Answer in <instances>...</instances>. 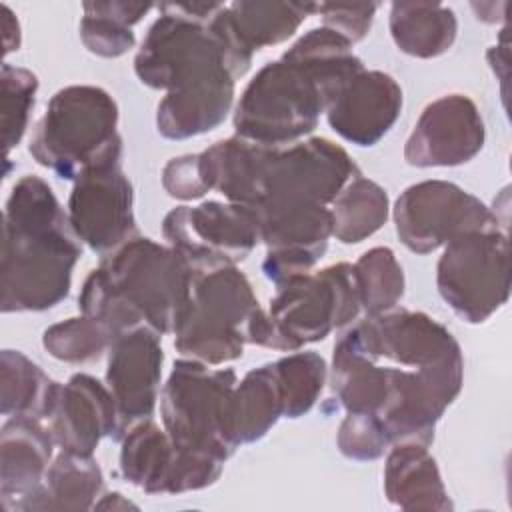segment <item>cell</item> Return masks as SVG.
<instances>
[{
  "mask_svg": "<svg viewBox=\"0 0 512 512\" xmlns=\"http://www.w3.org/2000/svg\"><path fill=\"white\" fill-rule=\"evenodd\" d=\"M464 382L454 334L424 312L390 310L354 322L334 344L332 390L346 412L376 416L392 446H430Z\"/></svg>",
  "mask_w": 512,
  "mask_h": 512,
  "instance_id": "obj_1",
  "label": "cell"
},
{
  "mask_svg": "<svg viewBox=\"0 0 512 512\" xmlns=\"http://www.w3.org/2000/svg\"><path fill=\"white\" fill-rule=\"evenodd\" d=\"M360 310L354 264L338 262L296 276L280 284L270 300L258 346L296 352L350 324Z\"/></svg>",
  "mask_w": 512,
  "mask_h": 512,
  "instance_id": "obj_8",
  "label": "cell"
},
{
  "mask_svg": "<svg viewBox=\"0 0 512 512\" xmlns=\"http://www.w3.org/2000/svg\"><path fill=\"white\" fill-rule=\"evenodd\" d=\"M282 416V392L274 362L250 370L232 388L228 400V434L236 446L264 438Z\"/></svg>",
  "mask_w": 512,
  "mask_h": 512,
  "instance_id": "obj_24",
  "label": "cell"
},
{
  "mask_svg": "<svg viewBox=\"0 0 512 512\" xmlns=\"http://www.w3.org/2000/svg\"><path fill=\"white\" fill-rule=\"evenodd\" d=\"M154 4L144 2H88L82 6L80 38L84 46L102 58H118L136 44L132 26L138 24Z\"/></svg>",
  "mask_w": 512,
  "mask_h": 512,
  "instance_id": "obj_29",
  "label": "cell"
},
{
  "mask_svg": "<svg viewBox=\"0 0 512 512\" xmlns=\"http://www.w3.org/2000/svg\"><path fill=\"white\" fill-rule=\"evenodd\" d=\"M316 12L314 2H232L212 16L210 26L226 46L234 76L246 74L254 50L286 42Z\"/></svg>",
  "mask_w": 512,
  "mask_h": 512,
  "instance_id": "obj_18",
  "label": "cell"
},
{
  "mask_svg": "<svg viewBox=\"0 0 512 512\" xmlns=\"http://www.w3.org/2000/svg\"><path fill=\"white\" fill-rule=\"evenodd\" d=\"M400 242L430 254L454 238L486 228H500L496 214L474 194L454 182L424 180L408 186L392 208Z\"/></svg>",
  "mask_w": 512,
  "mask_h": 512,
  "instance_id": "obj_13",
  "label": "cell"
},
{
  "mask_svg": "<svg viewBox=\"0 0 512 512\" xmlns=\"http://www.w3.org/2000/svg\"><path fill=\"white\" fill-rule=\"evenodd\" d=\"M236 382L232 368L216 370L192 358L174 362L160 392V416L176 448L226 464L238 448L228 434V400Z\"/></svg>",
  "mask_w": 512,
  "mask_h": 512,
  "instance_id": "obj_10",
  "label": "cell"
},
{
  "mask_svg": "<svg viewBox=\"0 0 512 512\" xmlns=\"http://www.w3.org/2000/svg\"><path fill=\"white\" fill-rule=\"evenodd\" d=\"M162 186L172 198L178 200H196L210 192L200 172L198 154L172 158L162 170Z\"/></svg>",
  "mask_w": 512,
  "mask_h": 512,
  "instance_id": "obj_36",
  "label": "cell"
},
{
  "mask_svg": "<svg viewBox=\"0 0 512 512\" xmlns=\"http://www.w3.org/2000/svg\"><path fill=\"white\" fill-rule=\"evenodd\" d=\"M162 236L198 276L248 258L260 244V224L248 206L208 200L172 208L164 216Z\"/></svg>",
  "mask_w": 512,
  "mask_h": 512,
  "instance_id": "obj_12",
  "label": "cell"
},
{
  "mask_svg": "<svg viewBox=\"0 0 512 512\" xmlns=\"http://www.w3.org/2000/svg\"><path fill=\"white\" fill-rule=\"evenodd\" d=\"M196 274L170 246L134 236L102 256L82 284L78 306L112 340L132 328L172 334L184 312Z\"/></svg>",
  "mask_w": 512,
  "mask_h": 512,
  "instance_id": "obj_4",
  "label": "cell"
},
{
  "mask_svg": "<svg viewBox=\"0 0 512 512\" xmlns=\"http://www.w3.org/2000/svg\"><path fill=\"white\" fill-rule=\"evenodd\" d=\"M360 306L366 316L384 314L396 308L404 296V272L388 246H374L366 250L354 264Z\"/></svg>",
  "mask_w": 512,
  "mask_h": 512,
  "instance_id": "obj_30",
  "label": "cell"
},
{
  "mask_svg": "<svg viewBox=\"0 0 512 512\" xmlns=\"http://www.w3.org/2000/svg\"><path fill=\"white\" fill-rule=\"evenodd\" d=\"M272 150V146H262L240 136L214 142L198 154L206 188L218 190L228 202L250 208Z\"/></svg>",
  "mask_w": 512,
  "mask_h": 512,
  "instance_id": "obj_22",
  "label": "cell"
},
{
  "mask_svg": "<svg viewBox=\"0 0 512 512\" xmlns=\"http://www.w3.org/2000/svg\"><path fill=\"white\" fill-rule=\"evenodd\" d=\"M486 128L476 102L466 94H444L420 114L404 146L416 168H448L470 162L484 146Z\"/></svg>",
  "mask_w": 512,
  "mask_h": 512,
  "instance_id": "obj_15",
  "label": "cell"
},
{
  "mask_svg": "<svg viewBox=\"0 0 512 512\" xmlns=\"http://www.w3.org/2000/svg\"><path fill=\"white\" fill-rule=\"evenodd\" d=\"M120 472L148 494H170L178 450L164 428L150 418L136 422L122 436Z\"/></svg>",
  "mask_w": 512,
  "mask_h": 512,
  "instance_id": "obj_25",
  "label": "cell"
},
{
  "mask_svg": "<svg viewBox=\"0 0 512 512\" xmlns=\"http://www.w3.org/2000/svg\"><path fill=\"white\" fill-rule=\"evenodd\" d=\"M436 286L462 320L470 324L488 320L510 296L506 230H474L448 242L436 266Z\"/></svg>",
  "mask_w": 512,
  "mask_h": 512,
  "instance_id": "obj_11",
  "label": "cell"
},
{
  "mask_svg": "<svg viewBox=\"0 0 512 512\" xmlns=\"http://www.w3.org/2000/svg\"><path fill=\"white\" fill-rule=\"evenodd\" d=\"M384 494L402 510H452L434 456L428 446L416 442L390 446L384 464Z\"/></svg>",
  "mask_w": 512,
  "mask_h": 512,
  "instance_id": "obj_21",
  "label": "cell"
},
{
  "mask_svg": "<svg viewBox=\"0 0 512 512\" xmlns=\"http://www.w3.org/2000/svg\"><path fill=\"white\" fill-rule=\"evenodd\" d=\"M338 448L350 460H376L390 450L392 442L376 416L346 412L338 430Z\"/></svg>",
  "mask_w": 512,
  "mask_h": 512,
  "instance_id": "obj_34",
  "label": "cell"
},
{
  "mask_svg": "<svg viewBox=\"0 0 512 512\" xmlns=\"http://www.w3.org/2000/svg\"><path fill=\"white\" fill-rule=\"evenodd\" d=\"M78 240L50 184L36 174L18 178L2 214V312L60 304L82 256Z\"/></svg>",
  "mask_w": 512,
  "mask_h": 512,
  "instance_id": "obj_3",
  "label": "cell"
},
{
  "mask_svg": "<svg viewBox=\"0 0 512 512\" xmlns=\"http://www.w3.org/2000/svg\"><path fill=\"white\" fill-rule=\"evenodd\" d=\"M148 28L134 72L142 84L164 90L156 128L168 140H186L218 128L234 104V70L210 20L222 2H164Z\"/></svg>",
  "mask_w": 512,
  "mask_h": 512,
  "instance_id": "obj_2",
  "label": "cell"
},
{
  "mask_svg": "<svg viewBox=\"0 0 512 512\" xmlns=\"http://www.w3.org/2000/svg\"><path fill=\"white\" fill-rule=\"evenodd\" d=\"M58 382L20 350H2L0 410L8 418L44 420L50 412Z\"/></svg>",
  "mask_w": 512,
  "mask_h": 512,
  "instance_id": "obj_27",
  "label": "cell"
},
{
  "mask_svg": "<svg viewBox=\"0 0 512 512\" xmlns=\"http://www.w3.org/2000/svg\"><path fill=\"white\" fill-rule=\"evenodd\" d=\"M160 338L140 326L118 334L108 348L106 386L118 408L120 440L130 426L154 414L164 362Z\"/></svg>",
  "mask_w": 512,
  "mask_h": 512,
  "instance_id": "obj_16",
  "label": "cell"
},
{
  "mask_svg": "<svg viewBox=\"0 0 512 512\" xmlns=\"http://www.w3.org/2000/svg\"><path fill=\"white\" fill-rule=\"evenodd\" d=\"M378 4L366 2V4H316V12L322 14L324 26L344 36L350 44L360 42L374 20Z\"/></svg>",
  "mask_w": 512,
  "mask_h": 512,
  "instance_id": "obj_35",
  "label": "cell"
},
{
  "mask_svg": "<svg viewBox=\"0 0 512 512\" xmlns=\"http://www.w3.org/2000/svg\"><path fill=\"white\" fill-rule=\"evenodd\" d=\"M390 34L398 50L414 58H436L448 52L458 34V18L440 2H394Z\"/></svg>",
  "mask_w": 512,
  "mask_h": 512,
  "instance_id": "obj_26",
  "label": "cell"
},
{
  "mask_svg": "<svg viewBox=\"0 0 512 512\" xmlns=\"http://www.w3.org/2000/svg\"><path fill=\"white\" fill-rule=\"evenodd\" d=\"M286 418H300L316 404L328 376L326 360L312 350H296L274 362Z\"/></svg>",
  "mask_w": 512,
  "mask_h": 512,
  "instance_id": "obj_31",
  "label": "cell"
},
{
  "mask_svg": "<svg viewBox=\"0 0 512 512\" xmlns=\"http://www.w3.org/2000/svg\"><path fill=\"white\" fill-rule=\"evenodd\" d=\"M2 126H4V146L6 156L26 134L30 110L34 108L38 92V76L22 66L2 64Z\"/></svg>",
  "mask_w": 512,
  "mask_h": 512,
  "instance_id": "obj_33",
  "label": "cell"
},
{
  "mask_svg": "<svg viewBox=\"0 0 512 512\" xmlns=\"http://www.w3.org/2000/svg\"><path fill=\"white\" fill-rule=\"evenodd\" d=\"M54 444L64 452L92 456L102 438L120 440V416L112 392L90 374L58 382L46 416Z\"/></svg>",
  "mask_w": 512,
  "mask_h": 512,
  "instance_id": "obj_17",
  "label": "cell"
},
{
  "mask_svg": "<svg viewBox=\"0 0 512 512\" xmlns=\"http://www.w3.org/2000/svg\"><path fill=\"white\" fill-rule=\"evenodd\" d=\"M400 110V84L382 70L364 68L328 104L326 120L346 142L374 146L390 132Z\"/></svg>",
  "mask_w": 512,
  "mask_h": 512,
  "instance_id": "obj_19",
  "label": "cell"
},
{
  "mask_svg": "<svg viewBox=\"0 0 512 512\" xmlns=\"http://www.w3.org/2000/svg\"><path fill=\"white\" fill-rule=\"evenodd\" d=\"M128 508H138V506L134 502L126 500L120 492L104 494L102 500H98L94 504V510H128Z\"/></svg>",
  "mask_w": 512,
  "mask_h": 512,
  "instance_id": "obj_38",
  "label": "cell"
},
{
  "mask_svg": "<svg viewBox=\"0 0 512 512\" xmlns=\"http://www.w3.org/2000/svg\"><path fill=\"white\" fill-rule=\"evenodd\" d=\"M332 236L342 244H358L378 232L390 214L386 190L362 174L352 178L332 206Z\"/></svg>",
  "mask_w": 512,
  "mask_h": 512,
  "instance_id": "obj_28",
  "label": "cell"
},
{
  "mask_svg": "<svg viewBox=\"0 0 512 512\" xmlns=\"http://www.w3.org/2000/svg\"><path fill=\"white\" fill-rule=\"evenodd\" d=\"M104 488V476L92 456L60 452L42 484L16 510H90Z\"/></svg>",
  "mask_w": 512,
  "mask_h": 512,
  "instance_id": "obj_23",
  "label": "cell"
},
{
  "mask_svg": "<svg viewBox=\"0 0 512 512\" xmlns=\"http://www.w3.org/2000/svg\"><path fill=\"white\" fill-rule=\"evenodd\" d=\"M264 310L236 266L198 274L174 328V348L208 366L238 360Z\"/></svg>",
  "mask_w": 512,
  "mask_h": 512,
  "instance_id": "obj_7",
  "label": "cell"
},
{
  "mask_svg": "<svg viewBox=\"0 0 512 512\" xmlns=\"http://www.w3.org/2000/svg\"><path fill=\"white\" fill-rule=\"evenodd\" d=\"M2 30H4V54L20 48V24L14 12L2 4Z\"/></svg>",
  "mask_w": 512,
  "mask_h": 512,
  "instance_id": "obj_37",
  "label": "cell"
},
{
  "mask_svg": "<svg viewBox=\"0 0 512 512\" xmlns=\"http://www.w3.org/2000/svg\"><path fill=\"white\" fill-rule=\"evenodd\" d=\"M112 344V336L88 316L52 324L42 334V346L60 362L86 364L98 360Z\"/></svg>",
  "mask_w": 512,
  "mask_h": 512,
  "instance_id": "obj_32",
  "label": "cell"
},
{
  "mask_svg": "<svg viewBox=\"0 0 512 512\" xmlns=\"http://www.w3.org/2000/svg\"><path fill=\"white\" fill-rule=\"evenodd\" d=\"M120 158L122 154H114L82 170L68 198L72 230L100 256L136 236L134 192Z\"/></svg>",
  "mask_w": 512,
  "mask_h": 512,
  "instance_id": "obj_14",
  "label": "cell"
},
{
  "mask_svg": "<svg viewBox=\"0 0 512 512\" xmlns=\"http://www.w3.org/2000/svg\"><path fill=\"white\" fill-rule=\"evenodd\" d=\"M356 176L360 170L350 154L328 138L316 136L274 148L250 206L260 234L330 210L340 190Z\"/></svg>",
  "mask_w": 512,
  "mask_h": 512,
  "instance_id": "obj_5",
  "label": "cell"
},
{
  "mask_svg": "<svg viewBox=\"0 0 512 512\" xmlns=\"http://www.w3.org/2000/svg\"><path fill=\"white\" fill-rule=\"evenodd\" d=\"M54 438L36 418H8L0 432V496L4 510L32 494L52 464Z\"/></svg>",
  "mask_w": 512,
  "mask_h": 512,
  "instance_id": "obj_20",
  "label": "cell"
},
{
  "mask_svg": "<svg viewBox=\"0 0 512 512\" xmlns=\"http://www.w3.org/2000/svg\"><path fill=\"white\" fill-rule=\"evenodd\" d=\"M328 102L318 80L282 56L264 64L246 84L234 110V130L262 146L296 144L314 132Z\"/></svg>",
  "mask_w": 512,
  "mask_h": 512,
  "instance_id": "obj_9",
  "label": "cell"
},
{
  "mask_svg": "<svg viewBox=\"0 0 512 512\" xmlns=\"http://www.w3.org/2000/svg\"><path fill=\"white\" fill-rule=\"evenodd\" d=\"M118 104L100 86L72 84L58 90L32 140V158L58 178L76 180L88 166L122 154L118 134Z\"/></svg>",
  "mask_w": 512,
  "mask_h": 512,
  "instance_id": "obj_6",
  "label": "cell"
}]
</instances>
